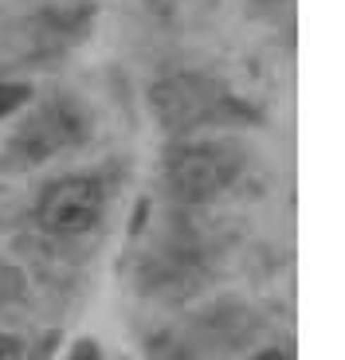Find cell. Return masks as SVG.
Masks as SVG:
<instances>
[{"mask_svg":"<svg viewBox=\"0 0 345 360\" xmlns=\"http://www.w3.org/2000/svg\"><path fill=\"white\" fill-rule=\"evenodd\" d=\"M165 188L177 200H212L216 192H224L232 180L239 176V153H232L227 145L216 141H181L169 145V153L161 161Z\"/></svg>","mask_w":345,"mask_h":360,"instance_id":"cell-1","label":"cell"},{"mask_svg":"<svg viewBox=\"0 0 345 360\" xmlns=\"http://www.w3.org/2000/svg\"><path fill=\"white\" fill-rule=\"evenodd\" d=\"M149 106H153L157 122L172 134H189L200 129L208 122H224L236 102L227 98V90L216 79H204V75H172L161 79L149 90Z\"/></svg>","mask_w":345,"mask_h":360,"instance_id":"cell-2","label":"cell"},{"mask_svg":"<svg viewBox=\"0 0 345 360\" xmlns=\"http://www.w3.org/2000/svg\"><path fill=\"white\" fill-rule=\"evenodd\" d=\"M102 216V184L94 176H59L44 188L36 219L51 235H82Z\"/></svg>","mask_w":345,"mask_h":360,"instance_id":"cell-3","label":"cell"},{"mask_svg":"<svg viewBox=\"0 0 345 360\" xmlns=\"http://www.w3.org/2000/svg\"><path fill=\"white\" fill-rule=\"evenodd\" d=\"M82 134H87V122H82L79 110L67 106V102H51V106L36 110L12 134V157L24 165H39L47 157L63 153L67 145L82 141Z\"/></svg>","mask_w":345,"mask_h":360,"instance_id":"cell-4","label":"cell"},{"mask_svg":"<svg viewBox=\"0 0 345 360\" xmlns=\"http://www.w3.org/2000/svg\"><path fill=\"white\" fill-rule=\"evenodd\" d=\"M27 98H32V90H27L24 82H8V79H0V117L12 114V110H20Z\"/></svg>","mask_w":345,"mask_h":360,"instance_id":"cell-5","label":"cell"},{"mask_svg":"<svg viewBox=\"0 0 345 360\" xmlns=\"http://www.w3.org/2000/svg\"><path fill=\"white\" fill-rule=\"evenodd\" d=\"M0 360H24V345H20L16 337L0 333Z\"/></svg>","mask_w":345,"mask_h":360,"instance_id":"cell-6","label":"cell"},{"mask_svg":"<svg viewBox=\"0 0 345 360\" xmlns=\"http://www.w3.org/2000/svg\"><path fill=\"white\" fill-rule=\"evenodd\" d=\"M20 290V278H16V270L12 266H4V262H0V297H12Z\"/></svg>","mask_w":345,"mask_h":360,"instance_id":"cell-7","label":"cell"},{"mask_svg":"<svg viewBox=\"0 0 345 360\" xmlns=\"http://www.w3.org/2000/svg\"><path fill=\"white\" fill-rule=\"evenodd\" d=\"M71 360H102V352H99V345H94L91 337H82V341L71 349Z\"/></svg>","mask_w":345,"mask_h":360,"instance_id":"cell-8","label":"cell"},{"mask_svg":"<svg viewBox=\"0 0 345 360\" xmlns=\"http://www.w3.org/2000/svg\"><path fill=\"white\" fill-rule=\"evenodd\" d=\"M251 360H291V356L279 352V349H267V352H259V356H251Z\"/></svg>","mask_w":345,"mask_h":360,"instance_id":"cell-9","label":"cell"}]
</instances>
